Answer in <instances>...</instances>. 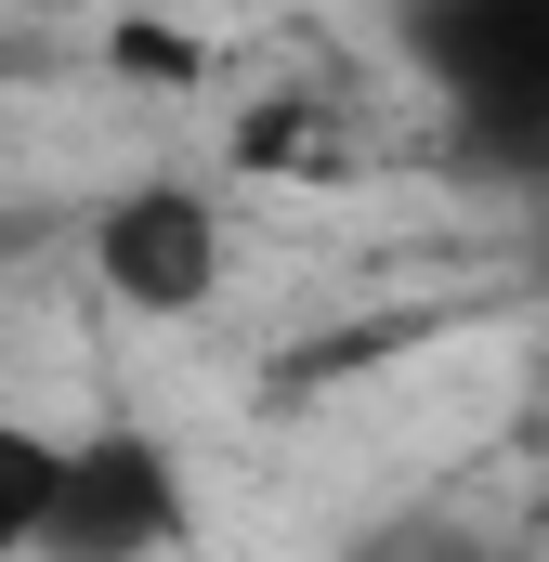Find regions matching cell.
<instances>
[{
    "instance_id": "obj_1",
    "label": "cell",
    "mask_w": 549,
    "mask_h": 562,
    "mask_svg": "<svg viewBox=\"0 0 549 562\" xmlns=\"http://www.w3.org/2000/svg\"><path fill=\"white\" fill-rule=\"evenodd\" d=\"M393 40L445 105L458 170L549 196V0H393Z\"/></svg>"
},
{
    "instance_id": "obj_2",
    "label": "cell",
    "mask_w": 549,
    "mask_h": 562,
    "mask_svg": "<svg viewBox=\"0 0 549 562\" xmlns=\"http://www.w3.org/2000/svg\"><path fill=\"white\" fill-rule=\"evenodd\" d=\"M183 524H197L183 458L144 419H92V431H53V497H40L26 562H157L183 550Z\"/></svg>"
},
{
    "instance_id": "obj_5",
    "label": "cell",
    "mask_w": 549,
    "mask_h": 562,
    "mask_svg": "<svg viewBox=\"0 0 549 562\" xmlns=\"http://www.w3.org/2000/svg\"><path fill=\"white\" fill-rule=\"evenodd\" d=\"M354 562H471V537H445V524H380Z\"/></svg>"
},
{
    "instance_id": "obj_4",
    "label": "cell",
    "mask_w": 549,
    "mask_h": 562,
    "mask_svg": "<svg viewBox=\"0 0 549 562\" xmlns=\"http://www.w3.org/2000/svg\"><path fill=\"white\" fill-rule=\"evenodd\" d=\"M40 497H53V431H40V419H0V562H26Z\"/></svg>"
},
{
    "instance_id": "obj_3",
    "label": "cell",
    "mask_w": 549,
    "mask_h": 562,
    "mask_svg": "<svg viewBox=\"0 0 549 562\" xmlns=\"http://www.w3.org/2000/svg\"><path fill=\"white\" fill-rule=\"evenodd\" d=\"M92 276L119 288L132 314H197L223 288V210L197 183H119L92 210Z\"/></svg>"
},
{
    "instance_id": "obj_6",
    "label": "cell",
    "mask_w": 549,
    "mask_h": 562,
    "mask_svg": "<svg viewBox=\"0 0 549 562\" xmlns=\"http://www.w3.org/2000/svg\"><path fill=\"white\" fill-rule=\"evenodd\" d=\"M0 13H40V0H0Z\"/></svg>"
}]
</instances>
